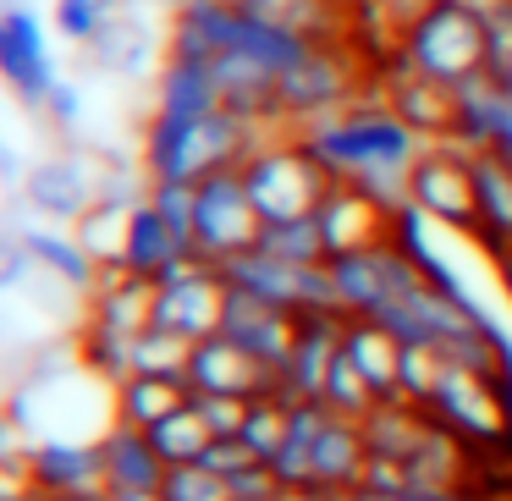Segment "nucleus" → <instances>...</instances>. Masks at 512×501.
Masks as SVG:
<instances>
[{
  "instance_id": "2f4dec72",
  "label": "nucleus",
  "mask_w": 512,
  "mask_h": 501,
  "mask_svg": "<svg viewBox=\"0 0 512 501\" xmlns=\"http://www.w3.org/2000/svg\"><path fill=\"white\" fill-rule=\"evenodd\" d=\"M188 353H193V342H188V336L149 325V331H138V342H133V375L188 380Z\"/></svg>"
},
{
  "instance_id": "f704fd0d",
  "label": "nucleus",
  "mask_w": 512,
  "mask_h": 501,
  "mask_svg": "<svg viewBox=\"0 0 512 501\" xmlns=\"http://www.w3.org/2000/svg\"><path fill=\"white\" fill-rule=\"evenodd\" d=\"M325 408L331 413H342V419H364L369 408H375V391H369V380L358 375V364L347 353H336V364H331V375H325Z\"/></svg>"
},
{
  "instance_id": "4be33fe9",
  "label": "nucleus",
  "mask_w": 512,
  "mask_h": 501,
  "mask_svg": "<svg viewBox=\"0 0 512 501\" xmlns=\"http://www.w3.org/2000/svg\"><path fill=\"white\" fill-rule=\"evenodd\" d=\"M100 452H105V490H160L171 474V463L155 452L149 430L111 419L100 430Z\"/></svg>"
},
{
  "instance_id": "9d476101",
  "label": "nucleus",
  "mask_w": 512,
  "mask_h": 501,
  "mask_svg": "<svg viewBox=\"0 0 512 501\" xmlns=\"http://www.w3.org/2000/svg\"><path fill=\"white\" fill-rule=\"evenodd\" d=\"M221 309H226L221 265H210V259H199V254L171 265L166 276L155 281V325L160 331L204 342V336L221 331Z\"/></svg>"
},
{
  "instance_id": "e433bc0d",
  "label": "nucleus",
  "mask_w": 512,
  "mask_h": 501,
  "mask_svg": "<svg viewBox=\"0 0 512 501\" xmlns=\"http://www.w3.org/2000/svg\"><path fill=\"white\" fill-rule=\"evenodd\" d=\"M116 12H122V6H111V0H56V28L72 45H94L100 28L111 23Z\"/></svg>"
},
{
  "instance_id": "37998d69",
  "label": "nucleus",
  "mask_w": 512,
  "mask_h": 501,
  "mask_svg": "<svg viewBox=\"0 0 512 501\" xmlns=\"http://www.w3.org/2000/svg\"><path fill=\"white\" fill-rule=\"evenodd\" d=\"M0 501H45V496H39L34 485H6V490H0Z\"/></svg>"
},
{
  "instance_id": "a19ab883",
  "label": "nucleus",
  "mask_w": 512,
  "mask_h": 501,
  "mask_svg": "<svg viewBox=\"0 0 512 501\" xmlns=\"http://www.w3.org/2000/svg\"><path fill=\"white\" fill-rule=\"evenodd\" d=\"M199 463H204V468H215V474H226V479H232L237 468L259 463V457L248 452V441H243V435H215V441L204 446V457H199Z\"/></svg>"
},
{
  "instance_id": "f8f14e48",
  "label": "nucleus",
  "mask_w": 512,
  "mask_h": 501,
  "mask_svg": "<svg viewBox=\"0 0 512 501\" xmlns=\"http://www.w3.org/2000/svg\"><path fill=\"white\" fill-rule=\"evenodd\" d=\"M0 72H6V83L17 89V100L34 105V111H45V100L61 83L50 34H45V23H39V12H28V6H6V12H0Z\"/></svg>"
},
{
  "instance_id": "a18cd8bd",
  "label": "nucleus",
  "mask_w": 512,
  "mask_h": 501,
  "mask_svg": "<svg viewBox=\"0 0 512 501\" xmlns=\"http://www.w3.org/2000/svg\"><path fill=\"white\" fill-rule=\"evenodd\" d=\"M45 501H111V490H89V496H45Z\"/></svg>"
},
{
  "instance_id": "c9c22d12",
  "label": "nucleus",
  "mask_w": 512,
  "mask_h": 501,
  "mask_svg": "<svg viewBox=\"0 0 512 501\" xmlns=\"http://www.w3.org/2000/svg\"><path fill=\"white\" fill-rule=\"evenodd\" d=\"M160 496L166 501H232V485H226V474H215L204 463H177L166 474V485H160Z\"/></svg>"
},
{
  "instance_id": "79ce46f5",
  "label": "nucleus",
  "mask_w": 512,
  "mask_h": 501,
  "mask_svg": "<svg viewBox=\"0 0 512 501\" xmlns=\"http://www.w3.org/2000/svg\"><path fill=\"white\" fill-rule=\"evenodd\" d=\"M45 116H50L56 127H67V133H72V127L83 122V89H78V83L61 78V83H56V94L45 100Z\"/></svg>"
},
{
  "instance_id": "c85d7f7f",
  "label": "nucleus",
  "mask_w": 512,
  "mask_h": 501,
  "mask_svg": "<svg viewBox=\"0 0 512 501\" xmlns=\"http://www.w3.org/2000/svg\"><path fill=\"white\" fill-rule=\"evenodd\" d=\"M149 50H155L149 28H144V23H138V17L122 6V12H116L111 23L100 28V39L89 45V56L100 61L105 72H122V78H127V72H144V67H149Z\"/></svg>"
},
{
  "instance_id": "f3484780",
  "label": "nucleus",
  "mask_w": 512,
  "mask_h": 501,
  "mask_svg": "<svg viewBox=\"0 0 512 501\" xmlns=\"http://www.w3.org/2000/svg\"><path fill=\"white\" fill-rule=\"evenodd\" d=\"M314 221H320L325 248H331V259H336V254H353V248L386 243L391 226H397V215H391L380 199H369L364 188H353V182H331L325 199H320V210H314Z\"/></svg>"
},
{
  "instance_id": "6ab92c4d",
  "label": "nucleus",
  "mask_w": 512,
  "mask_h": 501,
  "mask_svg": "<svg viewBox=\"0 0 512 501\" xmlns=\"http://www.w3.org/2000/svg\"><path fill=\"white\" fill-rule=\"evenodd\" d=\"M17 237L28 243L39 276H50L56 287L78 292V298H89V292L100 287V259L83 248L78 232H61V226H50V221H28V226H17Z\"/></svg>"
},
{
  "instance_id": "20e7f679",
  "label": "nucleus",
  "mask_w": 512,
  "mask_h": 501,
  "mask_svg": "<svg viewBox=\"0 0 512 501\" xmlns=\"http://www.w3.org/2000/svg\"><path fill=\"white\" fill-rule=\"evenodd\" d=\"M243 182L254 210L270 221H298V215H314L331 188V171L314 160V149L303 144L298 133H276L243 160Z\"/></svg>"
},
{
  "instance_id": "0eeeda50",
  "label": "nucleus",
  "mask_w": 512,
  "mask_h": 501,
  "mask_svg": "<svg viewBox=\"0 0 512 501\" xmlns=\"http://www.w3.org/2000/svg\"><path fill=\"white\" fill-rule=\"evenodd\" d=\"M408 204L430 226H452V232H474L479 221V193H474V149H463L457 138L424 144V155L413 160Z\"/></svg>"
},
{
  "instance_id": "393cba45",
  "label": "nucleus",
  "mask_w": 512,
  "mask_h": 501,
  "mask_svg": "<svg viewBox=\"0 0 512 501\" xmlns=\"http://www.w3.org/2000/svg\"><path fill=\"white\" fill-rule=\"evenodd\" d=\"M474 193H479L474 237L490 248V259L512 254V160L507 155H474Z\"/></svg>"
},
{
  "instance_id": "de8ad7c7",
  "label": "nucleus",
  "mask_w": 512,
  "mask_h": 501,
  "mask_svg": "<svg viewBox=\"0 0 512 501\" xmlns=\"http://www.w3.org/2000/svg\"><path fill=\"white\" fill-rule=\"evenodd\" d=\"M171 6H188V0H171Z\"/></svg>"
},
{
  "instance_id": "ea45409f",
  "label": "nucleus",
  "mask_w": 512,
  "mask_h": 501,
  "mask_svg": "<svg viewBox=\"0 0 512 501\" xmlns=\"http://www.w3.org/2000/svg\"><path fill=\"white\" fill-rule=\"evenodd\" d=\"M193 408L204 413L215 435H237L248 419V397H215V391H193Z\"/></svg>"
},
{
  "instance_id": "cd10ccee",
  "label": "nucleus",
  "mask_w": 512,
  "mask_h": 501,
  "mask_svg": "<svg viewBox=\"0 0 512 501\" xmlns=\"http://www.w3.org/2000/svg\"><path fill=\"white\" fill-rule=\"evenodd\" d=\"M193 397L188 380H166V375H133L111 391V419L138 424V430H155L166 413H177Z\"/></svg>"
},
{
  "instance_id": "412c9836",
  "label": "nucleus",
  "mask_w": 512,
  "mask_h": 501,
  "mask_svg": "<svg viewBox=\"0 0 512 501\" xmlns=\"http://www.w3.org/2000/svg\"><path fill=\"white\" fill-rule=\"evenodd\" d=\"M89 325L116 336H138L155 325V281L133 270H100V287L89 292Z\"/></svg>"
},
{
  "instance_id": "7c9ffc66",
  "label": "nucleus",
  "mask_w": 512,
  "mask_h": 501,
  "mask_svg": "<svg viewBox=\"0 0 512 501\" xmlns=\"http://www.w3.org/2000/svg\"><path fill=\"white\" fill-rule=\"evenodd\" d=\"M259 248H270V254L287 259V265H325V259H331L325 232H320L314 215H298V221H270L265 232H259Z\"/></svg>"
},
{
  "instance_id": "a211bd4d",
  "label": "nucleus",
  "mask_w": 512,
  "mask_h": 501,
  "mask_svg": "<svg viewBox=\"0 0 512 501\" xmlns=\"http://www.w3.org/2000/svg\"><path fill=\"white\" fill-rule=\"evenodd\" d=\"M380 89H386L391 111H397L402 122L424 138V144H441V138L457 133V94L441 89V83H430V78H419L402 56H397V67L386 72Z\"/></svg>"
},
{
  "instance_id": "6e6552de",
  "label": "nucleus",
  "mask_w": 512,
  "mask_h": 501,
  "mask_svg": "<svg viewBox=\"0 0 512 501\" xmlns=\"http://www.w3.org/2000/svg\"><path fill=\"white\" fill-rule=\"evenodd\" d=\"M353 100H358V67H347L336 39L314 45L309 61L281 72V127L287 133H303V127L325 122V116H336Z\"/></svg>"
},
{
  "instance_id": "c756f323",
  "label": "nucleus",
  "mask_w": 512,
  "mask_h": 501,
  "mask_svg": "<svg viewBox=\"0 0 512 501\" xmlns=\"http://www.w3.org/2000/svg\"><path fill=\"white\" fill-rule=\"evenodd\" d=\"M149 441H155V452L166 457L171 468H177V463H199L204 446L215 441V430L204 424V413L193 408V397H188L177 413H166V419H160L155 430H149Z\"/></svg>"
},
{
  "instance_id": "09e8293b",
  "label": "nucleus",
  "mask_w": 512,
  "mask_h": 501,
  "mask_svg": "<svg viewBox=\"0 0 512 501\" xmlns=\"http://www.w3.org/2000/svg\"><path fill=\"white\" fill-rule=\"evenodd\" d=\"M270 501H276V496H270Z\"/></svg>"
},
{
  "instance_id": "2eb2a0df",
  "label": "nucleus",
  "mask_w": 512,
  "mask_h": 501,
  "mask_svg": "<svg viewBox=\"0 0 512 501\" xmlns=\"http://www.w3.org/2000/svg\"><path fill=\"white\" fill-rule=\"evenodd\" d=\"M188 386L193 391H215V397H270L276 391V369H265L254 353H243V347L232 342V336H204V342H193L188 353Z\"/></svg>"
},
{
  "instance_id": "dca6fc26",
  "label": "nucleus",
  "mask_w": 512,
  "mask_h": 501,
  "mask_svg": "<svg viewBox=\"0 0 512 501\" xmlns=\"http://www.w3.org/2000/svg\"><path fill=\"white\" fill-rule=\"evenodd\" d=\"M221 336H232L243 353H254L265 369H281L298 336V314L276 309V303L254 298L243 287H226V309H221Z\"/></svg>"
},
{
  "instance_id": "c03bdc74",
  "label": "nucleus",
  "mask_w": 512,
  "mask_h": 501,
  "mask_svg": "<svg viewBox=\"0 0 512 501\" xmlns=\"http://www.w3.org/2000/svg\"><path fill=\"white\" fill-rule=\"evenodd\" d=\"M111 501H166L160 490H111Z\"/></svg>"
},
{
  "instance_id": "1a4fd4ad",
  "label": "nucleus",
  "mask_w": 512,
  "mask_h": 501,
  "mask_svg": "<svg viewBox=\"0 0 512 501\" xmlns=\"http://www.w3.org/2000/svg\"><path fill=\"white\" fill-rule=\"evenodd\" d=\"M259 232H265V215L248 199L243 171H215V177L199 182V221H193V248H199V259L226 265L232 254L254 248Z\"/></svg>"
},
{
  "instance_id": "72a5a7b5",
  "label": "nucleus",
  "mask_w": 512,
  "mask_h": 501,
  "mask_svg": "<svg viewBox=\"0 0 512 501\" xmlns=\"http://www.w3.org/2000/svg\"><path fill=\"white\" fill-rule=\"evenodd\" d=\"M287 419H292V408L281 397H254L248 402V419H243V441H248V452L259 457V463H270V457L281 452V441H287Z\"/></svg>"
},
{
  "instance_id": "49530a36",
  "label": "nucleus",
  "mask_w": 512,
  "mask_h": 501,
  "mask_svg": "<svg viewBox=\"0 0 512 501\" xmlns=\"http://www.w3.org/2000/svg\"><path fill=\"white\" fill-rule=\"evenodd\" d=\"M457 6H474V12H490V6H496V0H457Z\"/></svg>"
},
{
  "instance_id": "ddd939ff",
  "label": "nucleus",
  "mask_w": 512,
  "mask_h": 501,
  "mask_svg": "<svg viewBox=\"0 0 512 501\" xmlns=\"http://www.w3.org/2000/svg\"><path fill=\"white\" fill-rule=\"evenodd\" d=\"M23 485L39 496H89L105 490V452L100 441L83 435H45V441H23Z\"/></svg>"
},
{
  "instance_id": "4c0bfd02",
  "label": "nucleus",
  "mask_w": 512,
  "mask_h": 501,
  "mask_svg": "<svg viewBox=\"0 0 512 501\" xmlns=\"http://www.w3.org/2000/svg\"><path fill=\"white\" fill-rule=\"evenodd\" d=\"M485 72L512 94V0H496L485 12Z\"/></svg>"
},
{
  "instance_id": "b1692460",
  "label": "nucleus",
  "mask_w": 512,
  "mask_h": 501,
  "mask_svg": "<svg viewBox=\"0 0 512 501\" xmlns=\"http://www.w3.org/2000/svg\"><path fill=\"white\" fill-rule=\"evenodd\" d=\"M342 353L358 364V375L369 380V391H375L380 402L402 397V342L380 320H347L342 325Z\"/></svg>"
},
{
  "instance_id": "58836bf2",
  "label": "nucleus",
  "mask_w": 512,
  "mask_h": 501,
  "mask_svg": "<svg viewBox=\"0 0 512 501\" xmlns=\"http://www.w3.org/2000/svg\"><path fill=\"white\" fill-rule=\"evenodd\" d=\"M441 369H446L441 347H402V397L424 408L430 391H435V380H441Z\"/></svg>"
},
{
  "instance_id": "473e14b6",
  "label": "nucleus",
  "mask_w": 512,
  "mask_h": 501,
  "mask_svg": "<svg viewBox=\"0 0 512 501\" xmlns=\"http://www.w3.org/2000/svg\"><path fill=\"white\" fill-rule=\"evenodd\" d=\"M237 6L265 17V23L298 28L309 39H331V0H237Z\"/></svg>"
},
{
  "instance_id": "aec40b11",
  "label": "nucleus",
  "mask_w": 512,
  "mask_h": 501,
  "mask_svg": "<svg viewBox=\"0 0 512 501\" xmlns=\"http://www.w3.org/2000/svg\"><path fill=\"white\" fill-rule=\"evenodd\" d=\"M309 270L314 265H287V259H276L270 248H243V254H232L221 265V281L226 287H243L254 292V298L276 303V309L287 314H303V292H309Z\"/></svg>"
},
{
  "instance_id": "5701e85b",
  "label": "nucleus",
  "mask_w": 512,
  "mask_h": 501,
  "mask_svg": "<svg viewBox=\"0 0 512 501\" xmlns=\"http://www.w3.org/2000/svg\"><path fill=\"white\" fill-rule=\"evenodd\" d=\"M309 463H314V485H320V490H358V485H364V474H369L364 424L331 413V419H325V430L314 435Z\"/></svg>"
},
{
  "instance_id": "a878e982",
  "label": "nucleus",
  "mask_w": 512,
  "mask_h": 501,
  "mask_svg": "<svg viewBox=\"0 0 512 501\" xmlns=\"http://www.w3.org/2000/svg\"><path fill=\"white\" fill-rule=\"evenodd\" d=\"M155 111L160 116H215V111H226L221 83H215L210 61H188V56H166V61H160Z\"/></svg>"
},
{
  "instance_id": "f03ea898",
  "label": "nucleus",
  "mask_w": 512,
  "mask_h": 501,
  "mask_svg": "<svg viewBox=\"0 0 512 501\" xmlns=\"http://www.w3.org/2000/svg\"><path fill=\"white\" fill-rule=\"evenodd\" d=\"M276 133L281 127L237 116V111H215V116H160L155 111L144 127V177L149 182H204L215 171H243V160Z\"/></svg>"
},
{
  "instance_id": "7ed1b4c3",
  "label": "nucleus",
  "mask_w": 512,
  "mask_h": 501,
  "mask_svg": "<svg viewBox=\"0 0 512 501\" xmlns=\"http://www.w3.org/2000/svg\"><path fill=\"white\" fill-rule=\"evenodd\" d=\"M402 61L441 89H463L485 72V12L457 0H419L402 17Z\"/></svg>"
},
{
  "instance_id": "f257e3e1",
  "label": "nucleus",
  "mask_w": 512,
  "mask_h": 501,
  "mask_svg": "<svg viewBox=\"0 0 512 501\" xmlns=\"http://www.w3.org/2000/svg\"><path fill=\"white\" fill-rule=\"evenodd\" d=\"M303 144L314 149L331 182H353L369 199H380L391 215L408 210V182H413V160L424 155V138L391 111V100H353L336 116L303 127Z\"/></svg>"
},
{
  "instance_id": "423d86ee",
  "label": "nucleus",
  "mask_w": 512,
  "mask_h": 501,
  "mask_svg": "<svg viewBox=\"0 0 512 501\" xmlns=\"http://www.w3.org/2000/svg\"><path fill=\"white\" fill-rule=\"evenodd\" d=\"M331 281H336V298H342L347 320H380L402 292L419 287L424 270H419V259H413L397 237H386V243L336 254L331 259Z\"/></svg>"
},
{
  "instance_id": "4468645a",
  "label": "nucleus",
  "mask_w": 512,
  "mask_h": 501,
  "mask_svg": "<svg viewBox=\"0 0 512 501\" xmlns=\"http://www.w3.org/2000/svg\"><path fill=\"white\" fill-rule=\"evenodd\" d=\"M342 325H347L342 314H303L287 364L276 369V391H270V397H281L287 408L320 402L325 397V375H331L336 353H342Z\"/></svg>"
},
{
  "instance_id": "39448f33",
  "label": "nucleus",
  "mask_w": 512,
  "mask_h": 501,
  "mask_svg": "<svg viewBox=\"0 0 512 501\" xmlns=\"http://www.w3.org/2000/svg\"><path fill=\"white\" fill-rule=\"evenodd\" d=\"M424 413L435 424H446L457 441H468L474 452H485V446L490 452H512V402H507L501 375H490V369L446 364Z\"/></svg>"
},
{
  "instance_id": "bb28decb",
  "label": "nucleus",
  "mask_w": 512,
  "mask_h": 501,
  "mask_svg": "<svg viewBox=\"0 0 512 501\" xmlns=\"http://www.w3.org/2000/svg\"><path fill=\"white\" fill-rule=\"evenodd\" d=\"M182 259H193V248L182 243L177 232L166 226V215L155 210V204H138L133 221H127V248H122V270H133V276H149L160 281L171 265H182Z\"/></svg>"
},
{
  "instance_id": "9b49d317",
  "label": "nucleus",
  "mask_w": 512,
  "mask_h": 501,
  "mask_svg": "<svg viewBox=\"0 0 512 501\" xmlns=\"http://www.w3.org/2000/svg\"><path fill=\"white\" fill-rule=\"evenodd\" d=\"M105 171L83 155H45L23 171V204L34 221L50 226H78L83 215L100 204Z\"/></svg>"
}]
</instances>
